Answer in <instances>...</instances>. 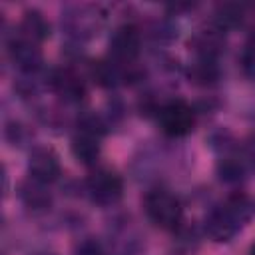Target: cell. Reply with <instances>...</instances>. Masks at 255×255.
Instances as JSON below:
<instances>
[{
    "label": "cell",
    "mask_w": 255,
    "mask_h": 255,
    "mask_svg": "<svg viewBox=\"0 0 255 255\" xmlns=\"http://www.w3.org/2000/svg\"><path fill=\"white\" fill-rule=\"evenodd\" d=\"M253 211V201L245 193L235 191L205 215L203 231L215 243H227L247 225Z\"/></svg>",
    "instance_id": "cell-1"
},
{
    "label": "cell",
    "mask_w": 255,
    "mask_h": 255,
    "mask_svg": "<svg viewBox=\"0 0 255 255\" xmlns=\"http://www.w3.org/2000/svg\"><path fill=\"white\" fill-rule=\"evenodd\" d=\"M106 24V12L98 4H70L62 12V30L74 42L96 38Z\"/></svg>",
    "instance_id": "cell-2"
},
{
    "label": "cell",
    "mask_w": 255,
    "mask_h": 255,
    "mask_svg": "<svg viewBox=\"0 0 255 255\" xmlns=\"http://www.w3.org/2000/svg\"><path fill=\"white\" fill-rule=\"evenodd\" d=\"M104 133H106V124L96 114L82 116L78 120L76 131L70 141L72 155L84 165H94L102 151Z\"/></svg>",
    "instance_id": "cell-3"
},
{
    "label": "cell",
    "mask_w": 255,
    "mask_h": 255,
    "mask_svg": "<svg viewBox=\"0 0 255 255\" xmlns=\"http://www.w3.org/2000/svg\"><path fill=\"white\" fill-rule=\"evenodd\" d=\"M143 211L147 219L165 231H177L183 219V205L175 193L163 187L149 189L143 197Z\"/></svg>",
    "instance_id": "cell-4"
},
{
    "label": "cell",
    "mask_w": 255,
    "mask_h": 255,
    "mask_svg": "<svg viewBox=\"0 0 255 255\" xmlns=\"http://www.w3.org/2000/svg\"><path fill=\"white\" fill-rule=\"evenodd\" d=\"M157 126L159 129L167 135V137H185L195 129L197 124V114L193 110L191 104H187L185 100H167L163 102L157 112Z\"/></svg>",
    "instance_id": "cell-5"
},
{
    "label": "cell",
    "mask_w": 255,
    "mask_h": 255,
    "mask_svg": "<svg viewBox=\"0 0 255 255\" xmlns=\"http://www.w3.org/2000/svg\"><path fill=\"white\" fill-rule=\"evenodd\" d=\"M88 199L98 207H112L124 195V179L110 167H96L84 181Z\"/></svg>",
    "instance_id": "cell-6"
},
{
    "label": "cell",
    "mask_w": 255,
    "mask_h": 255,
    "mask_svg": "<svg viewBox=\"0 0 255 255\" xmlns=\"http://www.w3.org/2000/svg\"><path fill=\"white\" fill-rule=\"evenodd\" d=\"M110 60L120 66H131L139 52H141V34L139 28L133 24H122L118 26L108 42Z\"/></svg>",
    "instance_id": "cell-7"
},
{
    "label": "cell",
    "mask_w": 255,
    "mask_h": 255,
    "mask_svg": "<svg viewBox=\"0 0 255 255\" xmlns=\"http://www.w3.org/2000/svg\"><path fill=\"white\" fill-rule=\"evenodd\" d=\"M8 56L22 76H40L44 68L40 44L20 36L18 32H14L12 38L8 40Z\"/></svg>",
    "instance_id": "cell-8"
},
{
    "label": "cell",
    "mask_w": 255,
    "mask_h": 255,
    "mask_svg": "<svg viewBox=\"0 0 255 255\" xmlns=\"http://www.w3.org/2000/svg\"><path fill=\"white\" fill-rule=\"evenodd\" d=\"M62 173V165H60V157L58 153L48 147V145H36L30 155H28V177L44 183V185H52L54 181H58Z\"/></svg>",
    "instance_id": "cell-9"
},
{
    "label": "cell",
    "mask_w": 255,
    "mask_h": 255,
    "mask_svg": "<svg viewBox=\"0 0 255 255\" xmlns=\"http://www.w3.org/2000/svg\"><path fill=\"white\" fill-rule=\"evenodd\" d=\"M46 84L68 104H80L86 98V82L72 68H54L46 76Z\"/></svg>",
    "instance_id": "cell-10"
},
{
    "label": "cell",
    "mask_w": 255,
    "mask_h": 255,
    "mask_svg": "<svg viewBox=\"0 0 255 255\" xmlns=\"http://www.w3.org/2000/svg\"><path fill=\"white\" fill-rule=\"evenodd\" d=\"M16 32L36 44H42L50 36V22L44 18V14L40 10H26L22 14V20H20Z\"/></svg>",
    "instance_id": "cell-11"
},
{
    "label": "cell",
    "mask_w": 255,
    "mask_h": 255,
    "mask_svg": "<svg viewBox=\"0 0 255 255\" xmlns=\"http://www.w3.org/2000/svg\"><path fill=\"white\" fill-rule=\"evenodd\" d=\"M18 195H20L22 203L32 211H46L52 205V195L48 191V185L38 183L30 177H28V181H24L20 185Z\"/></svg>",
    "instance_id": "cell-12"
},
{
    "label": "cell",
    "mask_w": 255,
    "mask_h": 255,
    "mask_svg": "<svg viewBox=\"0 0 255 255\" xmlns=\"http://www.w3.org/2000/svg\"><path fill=\"white\" fill-rule=\"evenodd\" d=\"M189 78L199 86H209L219 78V64L213 56H195L189 64Z\"/></svg>",
    "instance_id": "cell-13"
},
{
    "label": "cell",
    "mask_w": 255,
    "mask_h": 255,
    "mask_svg": "<svg viewBox=\"0 0 255 255\" xmlns=\"http://www.w3.org/2000/svg\"><path fill=\"white\" fill-rule=\"evenodd\" d=\"M211 22H213V28L219 34H225L227 30H233V28L241 26V22H243V8L235 6V4L217 6L215 12H213V20Z\"/></svg>",
    "instance_id": "cell-14"
},
{
    "label": "cell",
    "mask_w": 255,
    "mask_h": 255,
    "mask_svg": "<svg viewBox=\"0 0 255 255\" xmlns=\"http://www.w3.org/2000/svg\"><path fill=\"white\" fill-rule=\"evenodd\" d=\"M245 173H247L245 159L237 155H223L217 161V175L225 183H239L245 177Z\"/></svg>",
    "instance_id": "cell-15"
},
{
    "label": "cell",
    "mask_w": 255,
    "mask_h": 255,
    "mask_svg": "<svg viewBox=\"0 0 255 255\" xmlns=\"http://www.w3.org/2000/svg\"><path fill=\"white\" fill-rule=\"evenodd\" d=\"M239 64H241V72L247 78H255V32H251V36L243 44Z\"/></svg>",
    "instance_id": "cell-16"
},
{
    "label": "cell",
    "mask_w": 255,
    "mask_h": 255,
    "mask_svg": "<svg viewBox=\"0 0 255 255\" xmlns=\"http://www.w3.org/2000/svg\"><path fill=\"white\" fill-rule=\"evenodd\" d=\"M76 255H106V253H104V249H102V245L98 241H84L78 247Z\"/></svg>",
    "instance_id": "cell-17"
},
{
    "label": "cell",
    "mask_w": 255,
    "mask_h": 255,
    "mask_svg": "<svg viewBox=\"0 0 255 255\" xmlns=\"http://www.w3.org/2000/svg\"><path fill=\"white\" fill-rule=\"evenodd\" d=\"M249 253H251V255H255V243L251 245V249H249Z\"/></svg>",
    "instance_id": "cell-18"
},
{
    "label": "cell",
    "mask_w": 255,
    "mask_h": 255,
    "mask_svg": "<svg viewBox=\"0 0 255 255\" xmlns=\"http://www.w3.org/2000/svg\"><path fill=\"white\" fill-rule=\"evenodd\" d=\"M44 255H48V253H44Z\"/></svg>",
    "instance_id": "cell-19"
}]
</instances>
